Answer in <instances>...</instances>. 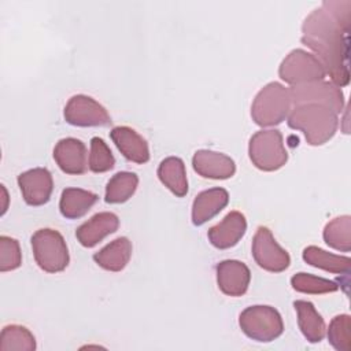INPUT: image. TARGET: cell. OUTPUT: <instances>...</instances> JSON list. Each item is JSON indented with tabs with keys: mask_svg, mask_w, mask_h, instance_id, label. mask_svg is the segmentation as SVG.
Instances as JSON below:
<instances>
[{
	"mask_svg": "<svg viewBox=\"0 0 351 351\" xmlns=\"http://www.w3.org/2000/svg\"><path fill=\"white\" fill-rule=\"evenodd\" d=\"M245 230V217L240 211H230L219 223L208 229L207 237L215 248L226 250L236 245L244 236Z\"/></svg>",
	"mask_w": 351,
	"mask_h": 351,
	"instance_id": "cell-15",
	"label": "cell"
},
{
	"mask_svg": "<svg viewBox=\"0 0 351 351\" xmlns=\"http://www.w3.org/2000/svg\"><path fill=\"white\" fill-rule=\"evenodd\" d=\"M278 75L287 84L296 86L302 84L324 81L325 69L319 60L304 49L291 51L278 67Z\"/></svg>",
	"mask_w": 351,
	"mask_h": 351,
	"instance_id": "cell-7",
	"label": "cell"
},
{
	"mask_svg": "<svg viewBox=\"0 0 351 351\" xmlns=\"http://www.w3.org/2000/svg\"><path fill=\"white\" fill-rule=\"evenodd\" d=\"M115 165V158L106 144V141L100 137H92L90 140V152L88 159V167L93 173H106L111 170Z\"/></svg>",
	"mask_w": 351,
	"mask_h": 351,
	"instance_id": "cell-29",
	"label": "cell"
},
{
	"mask_svg": "<svg viewBox=\"0 0 351 351\" xmlns=\"http://www.w3.org/2000/svg\"><path fill=\"white\" fill-rule=\"evenodd\" d=\"M293 307L298 314V325L304 339L310 343H319L325 336V321L315 310L314 304L307 300H295Z\"/></svg>",
	"mask_w": 351,
	"mask_h": 351,
	"instance_id": "cell-20",
	"label": "cell"
},
{
	"mask_svg": "<svg viewBox=\"0 0 351 351\" xmlns=\"http://www.w3.org/2000/svg\"><path fill=\"white\" fill-rule=\"evenodd\" d=\"M292 106L319 104L339 114L344 108V96L339 86L328 81H315L289 88Z\"/></svg>",
	"mask_w": 351,
	"mask_h": 351,
	"instance_id": "cell-8",
	"label": "cell"
},
{
	"mask_svg": "<svg viewBox=\"0 0 351 351\" xmlns=\"http://www.w3.org/2000/svg\"><path fill=\"white\" fill-rule=\"evenodd\" d=\"M321 8L325 12H328L336 23H339L346 32L350 33V25H351V11H350L351 1L350 0H344V1L325 0Z\"/></svg>",
	"mask_w": 351,
	"mask_h": 351,
	"instance_id": "cell-31",
	"label": "cell"
},
{
	"mask_svg": "<svg viewBox=\"0 0 351 351\" xmlns=\"http://www.w3.org/2000/svg\"><path fill=\"white\" fill-rule=\"evenodd\" d=\"M132 256V243L128 237H118L93 255V261L104 270L121 271Z\"/></svg>",
	"mask_w": 351,
	"mask_h": 351,
	"instance_id": "cell-19",
	"label": "cell"
},
{
	"mask_svg": "<svg viewBox=\"0 0 351 351\" xmlns=\"http://www.w3.org/2000/svg\"><path fill=\"white\" fill-rule=\"evenodd\" d=\"M302 43L307 45L336 86L350 82L348 32L322 8L311 11L302 25Z\"/></svg>",
	"mask_w": 351,
	"mask_h": 351,
	"instance_id": "cell-1",
	"label": "cell"
},
{
	"mask_svg": "<svg viewBox=\"0 0 351 351\" xmlns=\"http://www.w3.org/2000/svg\"><path fill=\"white\" fill-rule=\"evenodd\" d=\"M251 271L248 266L240 261L226 259L217 265L218 288L228 296H243L250 285Z\"/></svg>",
	"mask_w": 351,
	"mask_h": 351,
	"instance_id": "cell-12",
	"label": "cell"
},
{
	"mask_svg": "<svg viewBox=\"0 0 351 351\" xmlns=\"http://www.w3.org/2000/svg\"><path fill=\"white\" fill-rule=\"evenodd\" d=\"M229 202V193L223 188H210L200 192L192 204V222L200 226L222 211Z\"/></svg>",
	"mask_w": 351,
	"mask_h": 351,
	"instance_id": "cell-18",
	"label": "cell"
},
{
	"mask_svg": "<svg viewBox=\"0 0 351 351\" xmlns=\"http://www.w3.org/2000/svg\"><path fill=\"white\" fill-rule=\"evenodd\" d=\"M252 256L259 267L271 273H281L291 263L289 254L276 241L266 226H259L252 240Z\"/></svg>",
	"mask_w": 351,
	"mask_h": 351,
	"instance_id": "cell-9",
	"label": "cell"
},
{
	"mask_svg": "<svg viewBox=\"0 0 351 351\" xmlns=\"http://www.w3.org/2000/svg\"><path fill=\"white\" fill-rule=\"evenodd\" d=\"M110 137L118 151L130 162L143 165L149 160L148 143L134 129L129 126H115Z\"/></svg>",
	"mask_w": 351,
	"mask_h": 351,
	"instance_id": "cell-17",
	"label": "cell"
},
{
	"mask_svg": "<svg viewBox=\"0 0 351 351\" xmlns=\"http://www.w3.org/2000/svg\"><path fill=\"white\" fill-rule=\"evenodd\" d=\"M53 159L66 174H84L86 171V147L74 137H66L56 143Z\"/></svg>",
	"mask_w": 351,
	"mask_h": 351,
	"instance_id": "cell-14",
	"label": "cell"
},
{
	"mask_svg": "<svg viewBox=\"0 0 351 351\" xmlns=\"http://www.w3.org/2000/svg\"><path fill=\"white\" fill-rule=\"evenodd\" d=\"M32 248L36 263L47 273L63 271L69 262V250L63 236L49 228L38 229L32 236Z\"/></svg>",
	"mask_w": 351,
	"mask_h": 351,
	"instance_id": "cell-4",
	"label": "cell"
},
{
	"mask_svg": "<svg viewBox=\"0 0 351 351\" xmlns=\"http://www.w3.org/2000/svg\"><path fill=\"white\" fill-rule=\"evenodd\" d=\"M328 340L337 351L351 350V318L348 314L336 315L328 328Z\"/></svg>",
	"mask_w": 351,
	"mask_h": 351,
	"instance_id": "cell-28",
	"label": "cell"
},
{
	"mask_svg": "<svg viewBox=\"0 0 351 351\" xmlns=\"http://www.w3.org/2000/svg\"><path fill=\"white\" fill-rule=\"evenodd\" d=\"M160 182L176 196L182 197L188 193V180L184 160L178 156L165 158L158 167Z\"/></svg>",
	"mask_w": 351,
	"mask_h": 351,
	"instance_id": "cell-22",
	"label": "cell"
},
{
	"mask_svg": "<svg viewBox=\"0 0 351 351\" xmlns=\"http://www.w3.org/2000/svg\"><path fill=\"white\" fill-rule=\"evenodd\" d=\"M248 155L252 165L259 170L274 171L281 169L288 160L281 132L267 129L252 134L248 144Z\"/></svg>",
	"mask_w": 351,
	"mask_h": 351,
	"instance_id": "cell-6",
	"label": "cell"
},
{
	"mask_svg": "<svg viewBox=\"0 0 351 351\" xmlns=\"http://www.w3.org/2000/svg\"><path fill=\"white\" fill-rule=\"evenodd\" d=\"M118 226L119 218L114 213H97L90 219L77 228L75 237L82 247L92 248L99 244L104 237L117 232Z\"/></svg>",
	"mask_w": 351,
	"mask_h": 351,
	"instance_id": "cell-16",
	"label": "cell"
},
{
	"mask_svg": "<svg viewBox=\"0 0 351 351\" xmlns=\"http://www.w3.org/2000/svg\"><path fill=\"white\" fill-rule=\"evenodd\" d=\"M239 325L243 333L261 343H269L284 332V322L280 313L271 306H250L240 313Z\"/></svg>",
	"mask_w": 351,
	"mask_h": 351,
	"instance_id": "cell-5",
	"label": "cell"
},
{
	"mask_svg": "<svg viewBox=\"0 0 351 351\" xmlns=\"http://www.w3.org/2000/svg\"><path fill=\"white\" fill-rule=\"evenodd\" d=\"M287 123L291 129L300 130L310 145H322L337 132L339 117L325 106L302 104L291 108Z\"/></svg>",
	"mask_w": 351,
	"mask_h": 351,
	"instance_id": "cell-2",
	"label": "cell"
},
{
	"mask_svg": "<svg viewBox=\"0 0 351 351\" xmlns=\"http://www.w3.org/2000/svg\"><path fill=\"white\" fill-rule=\"evenodd\" d=\"M99 196L90 191L80 188H66L62 191L59 200L60 214L67 219L84 217L97 202Z\"/></svg>",
	"mask_w": 351,
	"mask_h": 351,
	"instance_id": "cell-21",
	"label": "cell"
},
{
	"mask_svg": "<svg viewBox=\"0 0 351 351\" xmlns=\"http://www.w3.org/2000/svg\"><path fill=\"white\" fill-rule=\"evenodd\" d=\"M291 285L296 292L310 293V295H322L336 292L339 285L336 281L317 277L308 273H296L291 278Z\"/></svg>",
	"mask_w": 351,
	"mask_h": 351,
	"instance_id": "cell-27",
	"label": "cell"
},
{
	"mask_svg": "<svg viewBox=\"0 0 351 351\" xmlns=\"http://www.w3.org/2000/svg\"><path fill=\"white\" fill-rule=\"evenodd\" d=\"M291 107L289 89L280 82H269L256 93L251 106V117L259 126H274L287 119Z\"/></svg>",
	"mask_w": 351,
	"mask_h": 351,
	"instance_id": "cell-3",
	"label": "cell"
},
{
	"mask_svg": "<svg viewBox=\"0 0 351 351\" xmlns=\"http://www.w3.org/2000/svg\"><path fill=\"white\" fill-rule=\"evenodd\" d=\"M22 265V254L18 240L0 236V271H11Z\"/></svg>",
	"mask_w": 351,
	"mask_h": 351,
	"instance_id": "cell-30",
	"label": "cell"
},
{
	"mask_svg": "<svg viewBox=\"0 0 351 351\" xmlns=\"http://www.w3.org/2000/svg\"><path fill=\"white\" fill-rule=\"evenodd\" d=\"M22 197L29 206L45 204L53 189L52 174L45 167H34L23 171L16 178Z\"/></svg>",
	"mask_w": 351,
	"mask_h": 351,
	"instance_id": "cell-11",
	"label": "cell"
},
{
	"mask_svg": "<svg viewBox=\"0 0 351 351\" xmlns=\"http://www.w3.org/2000/svg\"><path fill=\"white\" fill-rule=\"evenodd\" d=\"M322 236L329 247L348 252L351 250V217L340 215L333 218L325 225Z\"/></svg>",
	"mask_w": 351,
	"mask_h": 351,
	"instance_id": "cell-25",
	"label": "cell"
},
{
	"mask_svg": "<svg viewBox=\"0 0 351 351\" xmlns=\"http://www.w3.org/2000/svg\"><path fill=\"white\" fill-rule=\"evenodd\" d=\"M36 339L22 325H7L0 333V351H34Z\"/></svg>",
	"mask_w": 351,
	"mask_h": 351,
	"instance_id": "cell-26",
	"label": "cell"
},
{
	"mask_svg": "<svg viewBox=\"0 0 351 351\" xmlns=\"http://www.w3.org/2000/svg\"><path fill=\"white\" fill-rule=\"evenodd\" d=\"M64 119L73 126H106L111 122L107 110L86 95H74L69 99L63 111Z\"/></svg>",
	"mask_w": 351,
	"mask_h": 351,
	"instance_id": "cell-10",
	"label": "cell"
},
{
	"mask_svg": "<svg viewBox=\"0 0 351 351\" xmlns=\"http://www.w3.org/2000/svg\"><path fill=\"white\" fill-rule=\"evenodd\" d=\"M192 166L199 176L211 180H226L236 173V165L230 156L210 149L196 151Z\"/></svg>",
	"mask_w": 351,
	"mask_h": 351,
	"instance_id": "cell-13",
	"label": "cell"
},
{
	"mask_svg": "<svg viewBox=\"0 0 351 351\" xmlns=\"http://www.w3.org/2000/svg\"><path fill=\"white\" fill-rule=\"evenodd\" d=\"M138 177L132 171H119L114 174L106 185L104 200L111 204L125 203L136 192Z\"/></svg>",
	"mask_w": 351,
	"mask_h": 351,
	"instance_id": "cell-24",
	"label": "cell"
},
{
	"mask_svg": "<svg viewBox=\"0 0 351 351\" xmlns=\"http://www.w3.org/2000/svg\"><path fill=\"white\" fill-rule=\"evenodd\" d=\"M302 256L307 265L333 274H348L351 269V259L348 256L330 254L315 245L306 247Z\"/></svg>",
	"mask_w": 351,
	"mask_h": 351,
	"instance_id": "cell-23",
	"label": "cell"
}]
</instances>
